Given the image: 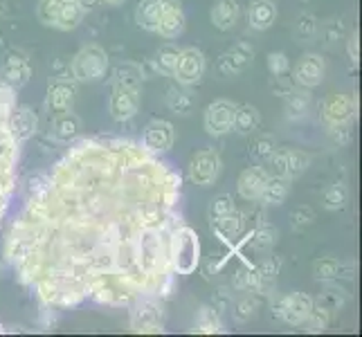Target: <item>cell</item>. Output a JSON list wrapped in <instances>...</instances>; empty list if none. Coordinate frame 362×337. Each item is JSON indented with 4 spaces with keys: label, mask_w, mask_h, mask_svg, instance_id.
<instances>
[{
    "label": "cell",
    "mask_w": 362,
    "mask_h": 337,
    "mask_svg": "<svg viewBox=\"0 0 362 337\" xmlns=\"http://www.w3.org/2000/svg\"><path fill=\"white\" fill-rule=\"evenodd\" d=\"M203 74H205V57L201 49H196V47L180 49L178 66H176V72H173V77L178 79V83L194 85L203 79Z\"/></svg>",
    "instance_id": "obj_10"
},
{
    "label": "cell",
    "mask_w": 362,
    "mask_h": 337,
    "mask_svg": "<svg viewBox=\"0 0 362 337\" xmlns=\"http://www.w3.org/2000/svg\"><path fill=\"white\" fill-rule=\"evenodd\" d=\"M346 49H349V59L358 64V34H351V39L346 41Z\"/></svg>",
    "instance_id": "obj_45"
},
{
    "label": "cell",
    "mask_w": 362,
    "mask_h": 337,
    "mask_svg": "<svg viewBox=\"0 0 362 337\" xmlns=\"http://www.w3.org/2000/svg\"><path fill=\"white\" fill-rule=\"evenodd\" d=\"M142 144L153 153H165L173 144V126L165 119H156L144 129V140Z\"/></svg>",
    "instance_id": "obj_17"
},
{
    "label": "cell",
    "mask_w": 362,
    "mask_h": 337,
    "mask_svg": "<svg viewBox=\"0 0 362 337\" xmlns=\"http://www.w3.org/2000/svg\"><path fill=\"white\" fill-rule=\"evenodd\" d=\"M221 176V155L214 148H203L189 162V180L194 184L209 187Z\"/></svg>",
    "instance_id": "obj_8"
},
{
    "label": "cell",
    "mask_w": 362,
    "mask_h": 337,
    "mask_svg": "<svg viewBox=\"0 0 362 337\" xmlns=\"http://www.w3.org/2000/svg\"><path fill=\"white\" fill-rule=\"evenodd\" d=\"M313 220H315V211L310 209V207H297L291 214V223H293L295 230H302V227H306V225L313 223Z\"/></svg>",
    "instance_id": "obj_40"
},
{
    "label": "cell",
    "mask_w": 362,
    "mask_h": 337,
    "mask_svg": "<svg viewBox=\"0 0 362 337\" xmlns=\"http://www.w3.org/2000/svg\"><path fill=\"white\" fill-rule=\"evenodd\" d=\"M0 333H3V326H0Z\"/></svg>",
    "instance_id": "obj_48"
},
{
    "label": "cell",
    "mask_w": 362,
    "mask_h": 337,
    "mask_svg": "<svg viewBox=\"0 0 362 337\" xmlns=\"http://www.w3.org/2000/svg\"><path fill=\"white\" fill-rule=\"evenodd\" d=\"M274 241H277V230L270 227V225H264L257 234H255V245L261 247V249H268L274 245Z\"/></svg>",
    "instance_id": "obj_41"
},
{
    "label": "cell",
    "mask_w": 362,
    "mask_h": 337,
    "mask_svg": "<svg viewBox=\"0 0 362 337\" xmlns=\"http://www.w3.org/2000/svg\"><path fill=\"white\" fill-rule=\"evenodd\" d=\"M310 106V95L306 93V88H293L286 93L284 97V112L288 119H299L306 115V110Z\"/></svg>",
    "instance_id": "obj_25"
},
{
    "label": "cell",
    "mask_w": 362,
    "mask_h": 337,
    "mask_svg": "<svg viewBox=\"0 0 362 337\" xmlns=\"http://www.w3.org/2000/svg\"><path fill=\"white\" fill-rule=\"evenodd\" d=\"M167 104L173 112H180V115H187L194 108V95L187 90H169V99Z\"/></svg>",
    "instance_id": "obj_34"
},
{
    "label": "cell",
    "mask_w": 362,
    "mask_h": 337,
    "mask_svg": "<svg viewBox=\"0 0 362 337\" xmlns=\"http://www.w3.org/2000/svg\"><path fill=\"white\" fill-rule=\"evenodd\" d=\"M180 173L133 140H83L61 158L5 241L23 285L52 308L129 306L173 274Z\"/></svg>",
    "instance_id": "obj_1"
},
{
    "label": "cell",
    "mask_w": 362,
    "mask_h": 337,
    "mask_svg": "<svg viewBox=\"0 0 362 337\" xmlns=\"http://www.w3.org/2000/svg\"><path fill=\"white\" fill-rule=\"evenodd\" d=\"M288 194H291V180L272 173L266 180V187H264V191H261L259 201H264L266 205H281Z\"/></svg>",
    "instance_id": "obj_24"
},
{
    "label": "cell",
    "mask_w": 362,
    "mask_h": 337,
    "mask_svg": "<svg viewBox=\"0 0 362 337\" xmlns=\"http://www.w3.org/2000/svg\"><path fill=\"white\" fill-rule=\"evenodd\" d=\"M234 112L236 106L226 102V99L209 104L205 110V131L209 135H226L234 131Z\"/></svg>",
    "instance_id": "obj_12"
},
{
    "label": "cell",
    "mask_w": 362,
    "mask_h": 337,
    "mask_svg": "<svg viewBox=\"0 0 362 337\" xmlns=\"http://www.w3.org/2000/svg\"><path fill=\"white\" fill-rule=\"evenodd\" d=\"M79 131H81V122L72 110H64V112H59V115H54L52 137L57 142H70L79 135Z\"/></svg>",
    "instance_id": "obj_21"
},
{
    "label": "cell",
    "mask_w": 362,
    "mask_h": 337,
    "mask_svg": "<svg viewBox=\"0 0 362 337\" xmlns=\"http://www.w3.org/2000/svg\"><path fill=\"white\" fill-rule=\"evenodd\" d=\"M274 18H277V7H274L272 0H255V3L250 5L247 23L252 30H257V32L268 30L274 23Z\"/></svg>",
    "instance_id": "obj_20"
},
{
    "label": "cell",
    "mask_w": 362,
    "mask_h": 337,
    "mask_svg": "<svg viewBox=\"0 0 362 337\" xmlns=\"http://www.w3.org/2000/svg\"><path fill=\"white\" fill-rule=\"evenodd\" d=\"M252 57H255L252 45L245 43V41H239L221 57L218 72L223 74V77H236V74H241L250 64H252Z\"/></svg>",
    "instance_id": "obj_14"
},
{
    "label": "cell",
    "mask_w": 362,
    "mask_h": 337,
    "mask_svg": "<svg viewBox=\"0 0 362 337\" xmlns=\"http://www.w3.org/2000/svg\"><path fill=\"white\" fill-rule=\"evenodd\" d=\"M358 110L356 97L351 95H333L322 106V117L327 119L331 126H346L354 119Z\"/></svg>",
    "instance_id": "obj_11"
},
{
    "label": "cell",
    "mask_w": 362,
    "mask_h": 337,
    "mask_svg": "<svg viewBox=\"0 0 362 337\" xmlns=\"http://www.w3.org/2000/svg\"><path fill=\"white\" fill-rule=\"evenodd\" d=\"M236 20H239V3L236 0H216V5L211 7V23L221 32L232 30Z\"/></svg>",
    "instance_id": "obj_22"
},
{
    "label": "cell",
    "mask_w": 362,
    "mask_h": 337,
    "mask_svg": "<svg viewBox=\"0 0 362 337\" xmlns=\"http://www.w3.org/2000/svg\"><path fill=\"white\" fill-rule=\"evenodd\" d=\"M131 306V331L142 335H153L165 331V308L153 299V295L137 297Z\"/></svg>",
    "instance_id": "obj_3"
},
{
    "label": "cell",
    "mask_w": 362,
    "mask_h": 337,
    "mask_svg": "<svg viewBox=\"0 0 362 337\" xmlns=\"http://www.w3.org/2000/svg\"><path fill=\"white\" fill-rule=\"evenodd\" d=\"M201 261V243L192 227L180 225L173 239V274H192Z\"/></svg>",
    "instance_id": "obj_4"
},
{
    "label": "cell",
    "mask_w": 362,
    "mask_h": 337,
    "mask_svg": "<svg viewBox=\"0 0 362 337\" xmlns=\"http://www.w3.org/2000/svg\"><path fill=\"white\" fill-rule=\"evenodd\" d=\"M313 272H315V277L320 281H329V279H338L340 277L342 266L335 259H320V261H315Z\"/></svg>",
    "instance_id": "obj_36"
},
{
    "label": "cell",
    "mask_w": 362,
    "mask_h": 337,
    "mask_svg": "<svg viewBox=\"0 0 362 337\" xmlns=\"http://www.w3.org/2000/svg\"><path fill=\"white\" fill-rule=\"evenodd\" d=\"M36 124H39V119H36L32 108H28V106H16V110H14V131L18 135L21 144L28 142L30 137L36 133Z\"/></svg>",
    "instance_id": "obj_26"
},
{
    "label": "cell",
    "mask_w": 362,
    "mask_h": 337,
    "mask_svg": "<svg viewBox=\"0 0 362 337\" xmlns=\"http://www.w3.org/2000/svg\"><path fill=\"white\" fill-rule=\"evenodd\" d=\"M0 14H3V0H0Z\"/></svg>",
    "instance_id": "obj_47"
},
{
    "label": "cell",
    "mask_w": 362,
    "mask_h": 337,
    "mask_svg": "<svg viewBox=\"0 0 362 337\" xmlns=\"http://www.w3.org/2000/svg\"><path fill=\"white\" fill-rule=\"evenodd\" d=\"M331 310L329 308H324V306H317L313 302V310H310V315L304 324H308V331L310 333H317V331H324L329 326V321H331Z\"/></svg>",
    "instance_id": "obj_33"
},
{
    "label": "cell",
    "mask_w": 362,
    "mask_h": 337,
    "mask_svg": "<svg viewBox=\"0 0 362 337\" xmlns=\"http://www.w3.org/2000/svg\"><path fill=\"white\" fill-rule=\"evenodd\" d=\"M74 97H77V83H74V79L59 77L54 81H49L47 110L52 112V115H59V112H64V110H72Z\"/></svg>",
    "instance_id": "obj_13"
},
{
    "label": "cell",
    "mask_w": 362,
    "mask_h": 337,
    "mask_svg": "<svg viewBox=\"0 0 362 337\" xmlns=\"http://www.w3.org/2000/svg\"><path fill=\"white\" fill-rule=\"evenodd\" d=\"M106 3H108V5H122L124 0H106Z\"/></svg>",
    "instance_id": "obj_46"
},
{
    "label": "cell",
    "mask_w": 362,
    "mask_h": 337,
    "mask_svg": "<svg viewBox=\"0 0 362 337\" xmlns=\"http://www.w3.org/2000/svg\"><path fill=\"white\" fill-rule=\"evenodd\" d=\"M310 165V155L297 148H284V151H274L270 155V169L274 176L281 178H297L299 173H304Z\"/></svg>",
    "instance_id": "obj_9"
},
{
    "label": "cell",
    "mask_w": 362,
    "mask_h": 337,
    "mask_svg": "<svg viewBox=\"0 0 362 337\" xmlns=\"http://www.w3.org/2000/svg\"><path fill=\"white\" fill-rule=\"evenodd\" d=\"M165 5H167V0H142L140 7H137V11H135L137 25H140V28L146 30V32H156L160 14H162V9H165Z\"/></svg>",
    "instance_id": "obj_23"
},
{
    "label": "cell",
    "mask_w": 362,
    "mask_h": 337,
    "mask_svg": "<svg viewBox=\"0 0 362 337\" xmlns=\"http://www.w3.org/2000/svg\"><path fill=\"white\" fill-rule=\"evenodd\" d=\"M140 110V85L115 83L110 95V115L115 122H129Z\"/></svg>",
    "instance_id": "obj_7"
},
{
    "label": "cell",
    "mask_w": 362,
    "mask_h": 337,
    "mask_svg": "<svg viewBox=\"0 0 362 337\" xmlns=\"http://www.w3.org/2000/svg\"><path fill=\"white\" fill-rule=\"evenodd\" d=\"M268 180V171L264 167H247L239 176V194L245 201H259Z\"/></svg>",
    "instance_id": "obj_19"
},
{
    "label": "cell",
    "mask_w": 362,
    "mask_h": 337,
    "mask_svg": "<svg viewBox=\"0 0 362 337\" xmlns=\"http://www.w3.org/2000/svg\"><path fill=\"white\" fill-rule=\"evenodd\" d=\"M236 205H234V198L230 196V194H221V196H216L214 201H211V205H209V220L214 223L216 218H221V216H226L228 211H232Z\"/></svg>",
    "instance_id": "obj_38"
},
{
    "label": "cell",
    "mask_w": 362,
    "mask_h": 337,
    "mask_svg": "<svg viewBox=\"0 0 362 337\" xmlns=\"http://www.w3.org/2000/svg\"><path fill=\"white\" fill-rule=\"evenodd\" d=\"M66 3H68V0H41L39 11H36V14H39V20L43 25H47V28H52L54 20H57V14Z\"/></svg>",
    "instance_id": "obj_32"
},
{
    "label": "cell",
    "mask_w": 362,
    "mask_h": 337,
    "mask_svg": "<svg viewBox=\"0 0 362 337\" xmlns=\"http://www.w3.org/2000/svg\"><path fill=\"white\" fill-rule=\"evenodd\" d=\"M277 151V144H274L272 137H259L252 146V155L259 160H270V155Z\"/></svg>",
    "instance_id": "obj_39"
},
{
    "label": "cell",
    "mask_w": 362,
    "mask_h": 337,
    "mask_svg": "<svg viewBox=\"0 0 362 337\" xmlns=\"http://www.w3.org/2000/svg\"><path fill=\"white\" fill-rule=\"evenodd\" d=\"M30 74H32V68H30L28 57L21 52H11L3 66V79L0 81L7 83L9 88L14 90V88H23V85L30 81Z\"/></svg>",
    "instance_id": "obj_18"
},
{
    "label": "cell",
    "mask_w": 362,
    "mask_h": 337,
    "mask_svg": "<svg viewBox=\"0 0 362 337\" xmlns=\"http://www.w3.org/2000/svg\"><path fill=\"white\" fill-rule=\"evenodd\" d=\"M243 223H245L243 214L234 207L232 211H228L226 216H221V218H216L214 223H211V227H214L221 236H226V239H234V236L241 234Z\"/></svg>",
    "instance_id": "obj_27"
},
{
    "label": "cell",
    "mask_w": 362,
    "mask_h": 337,
    "mask_svg": "<svg viewBox=\"0 0 362 337\" xmlns=\"http://www.w3.org/2000/svg\"><path fill=\"white\" fill-rule=\"evenodd\" d=\"M331 137L335 144H346L351 140V135H349V131L344 126H331Z\"/></svg>",
    "instance_id": "obj_44"
},
{
    "label": "cell",
    "mask_w": 362,
    "mask_h": 337,
    "mask_svg": "<svg viewBox=\"0 0 362 337\" xmlns=\"http://www.w3.org/2000/svg\"><path fill=\"white\" fill-rule=\"evenodd\" d=\"M14 90L0 81V220L7 214L18 178L21 140L14 131Z\"/></svg>",
    "instance_id": "obj_2"
},
{
    "label": "cell",
    "mask_w": 362,
    "mask_h": 337,
    "mask_svg": "<svg viewBox=\"0 0 362 337\" xmlns=\"http://www.w3.org/2000/svg\"><path fill=\"white\" fill-rule=\"evenodd\" d=\"M288 68H291V64H288V59H286V54H281V52H272V54L268 57V70L274 74V77H281V74L288 72Z\"/></svg>",
    "instance_id": "obj_42"
},
{
    "label": "cell",
    "mask_w": 362,
    "mask_h": 337,
    "mask_svg": "<svg viewBox=\"0 0 362 337\" xmlns=\"http://www.w3.org/2000/svg\"><path fill=\"white\" fill-rule=\"evenodd\" d=\"M196 333H205V335H214V333H226L221 324V317L216 313V308H201L198 310V319H196Z\"/></svg>",
    "instance_id": "obj_29"
},
{
    "label": "cell",
    "mask_w": 362,
    "mask_h": 337,
    "mask_svg": "<svg viewBox=\"0 0 362 337\" xmlns=\"http://www.w3.org/2000/svg\"><path fill=\"white\" fill-rule=\"evenodd\" d=\"M259 122H261V115L255 106H250V104L236 106V112H234V131L236 133L245 135L250 131H255L259 126Z\"/></svg>",
    "instance_id": "obj_28"
},
{
    "label": "cell",
    "mask_w": 362,
    "mask_h": 337,
    "mask_svg": "<svg viewBox=\"0 0 362 337\" xmlns=\"http://www.w3.org/2000/svg\"><path fill=\"white\" fill-rule=\"evenodd\" d=\"M185 23H187L185 11H182L178 0H167V5L160 14L156 34L165 36V39H178V36L185 32Z\"/></svg>",
    "instance_id": "obj_16"
},
{
    "label": "cell",
    "mask_w": 362,
    "mask_h": 337,
    "mask_svg": "<svg viewBox=\"0 0 362 337\" xmlns=\"http://www.w3.org/2000/svg\"><path fill=\"white\" fill-rule=\"evenodd\" d=\"M255 308H257V304L250 297H245V299H241L239 304H236L234 315H236V319H239V321H245V319H250V317L255 315Z\"/></svg>",
    "instance_id": "obj_43"
},
{
    "label": "cell",
    "mask_w": 362,
    "mask_h": 337,
    "mask_svg": "<svg viewBox=\"0 0 362 337\" xmlns=\"http://www.w3.org/2000/svg\"><path fill=\"white\" fill-rule=\"evenodd\" d=\"M142 81V70L135 64H122L115 70V83H124V85H140Z\"/></svg>",
    "instance_id": "obj_37"
},
{
    "label": "cell",
    "mask_w": 362,
    "mask_h": 337,
    "mask_svg": "<svg viewBox=\"0 0 362 337\" xmlns=\"http://www.w3.org/2000/svg\"><path fill=\"white\" fill-rule=\"evenodd\" d=\"M317 20L315 16H310V14H302L297 18L295 23V36L299 41H310V39H315L317 36Z\"/></svg>",
    "instance_id": "obj_35"
},
{
    "label": "cell",
    "mask_w": 362,
    "mask_h": 337,
    "mask_svg": "<svg viewBox=\"0 0 362 337\" xmlns=\"http://www.w3.org/2000/svg\"><path fill=\"white\" fill-rule=\"evenodd\" d=\"M322 201H324V207H327L329 211L344 209L346 203H349V189H346L342 182H335V184L329 187L327 191H324Z\"/></svg>",
    "instance_id": "obj_31"
},
{
    "label": "cell",
    "mask_w": 362,
    "mask_h": 337,
    "mask_svg": "<svg viewBox=\"0 0 362 337\" xmlns=\"http://www.w3.org/2000/svg\"><path fill=\"white\" fill-rule=\"evenodd\" d=\"M178 59H180V47L167 43V45L160 47V52L156 57V68L162 74H169V77H173V72H176V66H178Z\"/></svg>",
    "instance_id": "obj_30"
},
{
    "label": "cell",
    "mask_w": 362,
    "mask_h": 337,
    "mask_svg": "<svg viewBox=\"0 0 362 337\" xmlns=\"http://www.w3.org/2000/svg\"><path fill=\"white\" fill-rule=\"evenodd\" d=\"M72 79L74 81H95L102 79L108 70V54L99 45H88L72 59Z\"/></svg>",
    "instance_id": "obj_5"
},
{
    "label": "cell",
    "mask_w": 362,
    "mask_h": 337,
    "mask_svg": "<svg viewBox=\"0 0 362 337\" xmlns=\"http://www.w3.org/2000/svg\"><path fill=\"white\" fill-rule=\"evenodd\" d=\"M324 79V61L317 54H306L293 68V81L299 88H315Z\"/></svg>",
    "instance_id": "obj_15"
},
{
    "label": "cell",
    "mask_w": 362,
    "mask_h": 337,
    "mask_svg": "<svg viewBox=\"0 0 362 337\" xmlns=\"http://www.w3.org/2000/svg\"><path fill=\"white\" fill-rule=\"evenodd\" d=\"M313 310V297L306 292H291L274 304V317L288 326H302Z\"/></svg>",
    "instance_id": "obj_6"
}]
</instances>
